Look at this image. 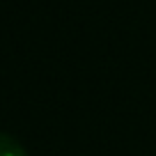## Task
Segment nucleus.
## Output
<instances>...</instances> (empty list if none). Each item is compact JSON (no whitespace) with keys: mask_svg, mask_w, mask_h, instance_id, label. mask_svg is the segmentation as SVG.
Masks as SVG:
<instances>
[{"mask_svg":"<svg viewBox=\"0 0 156 156\" xmlns=\"http://www.w3.org/2000/svg\"><path fill=\"white\" fill-rule=\"evenodd\" d=\"M0 156H28V151L9 133H0Z\"/></svg>","mask_w":156,"mask_h":156,"instance_id":"obj_1","label":"nucleus"}]
</instances>
